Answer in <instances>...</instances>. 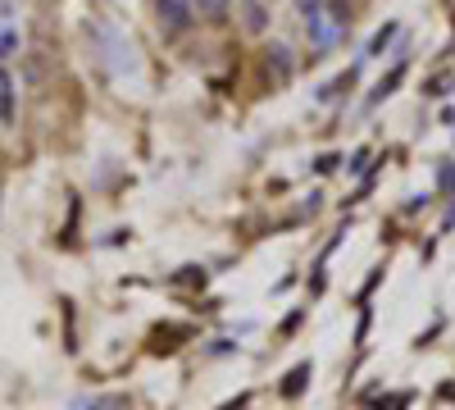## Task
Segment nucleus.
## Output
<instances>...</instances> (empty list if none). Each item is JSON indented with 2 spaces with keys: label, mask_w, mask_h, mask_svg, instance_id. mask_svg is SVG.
<instances>
[{
  "label": "nucleus",
  "mask_w": 455,
  "mask_h": 410,
  "mask_svg": "<svg viewBox=\"0 0 455 410\" xmlns=\"http://www.w3.org/2000/svg\"><path fill=\"white\" fill-rule=\"evenodd\" d=\"M242 14H246V28L251 32L269 28V5H264V0H242Z\"/></svg>",
  "instance_id": "2"
},
{
  "label": "nucleus",
  "mask_w": 455,
  "mask_h": 410,
  "mask_svg": "<svg viewBox=\"0 0 455 410\" xmlns=\"http://www.w3.org/2000/svg\"><path fill=\"white\" fill-rule=\"evenodd\" d=\"M196 14H210V19H223L228 14V0H192Z\"/></svg>",
  "instance_id": "5"
},
{
  "label": "nucleus",
  "mask_w": 455,
  "mask_h": 410,
  "mask_svg": "<svg viewBox=\"0 0 455 410\" xmlns=\"http://www.w3.org/2000/svg\"><path fill=\"white\" fill-rule=\"evenodd\" d=\"M392 32H396V28H383V32H378L373 42H369V55H383V46L392 42Z\"/></svg>",
  "instance_id": "8"
},
{
  "label": "nucleus",
  "mask_w": 455,
  "mask_h": 410,
  "mask_svg": "<svg viewBox=\"0 0 455 410\" xmlns=\"http://www.w3.org/2000/svg\"><path fill=\"white\" fill-rule=\"evenodd\" d=\"M14 51H19V36H14L10 28H0V60H10Z\"/></svg>",
  "instance_id": "6"
},
{
  "label": "nucleus",
  "mask_w": 455,
  "mask_h": 410,
  "mask_svg": "<svg viewBox=\"0 0 455 410\" xmlns=\"http://www.w3.org/2000/svg\"><path fill=\"white\" fill-rule=\"evenodd\" d=\"M296 10L306 14V23H315V19L323 14V0H296Z\"/></svg>",
  "instance_id": "7"
},
{
  "label": "nucleus",
  "mask_w": 455,
  "mask_h": 410,
  "mask_svg": "<svg viewBox=\"0 0 455 410\" xmlns=\"http://www.w3.org/2000/svg\"><path fill=\"white\" fill-rule=\"evenodd\" d=\"M306 379H310V365H296L291 374H287V383H283V392H287V397H296L300 388H306Z\"/></svg>",
  "instance_id": "4"
},
{
  "label": "nucleus",
  "mask_w": 455,
  "mask_h": 410,
  "mask_svg": "<svg viewBox=\"0 0 455 410\" xmlns=\"http://www.w3.org/2000/svg\"><path fill=\"white\" fill-rule=\"evenodd\" d=\"M0 124H14V78L0 68Z\"/></svg>",
  "instance_id": "3"
},
{
  "label": "nucleus",
  "mask_w": 455,
  "mask_h": 410,
  "mask_svg": "<svg viewBox=\"0 0 455 410\" xmlns=\"http://www.w3.org/2000/svg\"><path fill=\"white\" fill-rule=\"evenodd\" d=\"M442 188H455V165H446V169H442Z\"/></svg>",
  "instance_id": "9"
},
{
  "label": "nucleus",
  "mask_w": 455,
  "mask_h": 410,
  "mask_svg": "<svg viewBox=\"0 0 455 410\" xmlns=\"http://www.w3.org/2000/svg\"><path fill=\"white\" fill-rule=\"evenodd\" d=\"M156 10H160V23L169 32H187L196 23V5H192V0H156Z\"/></svg>",
  "instance_id": "1"
}]
</instances>
